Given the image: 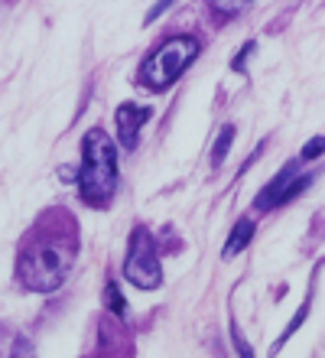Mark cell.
<instances>
[{
  "instance_id": "8992f818",
  "label": "cell",
  "mask_w": 325,
  "mask_h": 358,
  "mask_svg": "<svg viewBox=\"0 0 325 358\" xmlns=\"http://www.w3.org/2000/svg\"><path fill=\"white\" fill-rule=\"evenodd\" d=\"M114 121H117V137H121V143L127 147V150H133V147H137V137H140V127L150 121V108L127 101V104L117 108Z\"/></svg>"
},
{
  "instance_id": "6da1fadb",
  "label": "cell",
  "mask_w": 325,
  "mask_h": 358,
  "mask_svg": "<svg viewBox=\"0 0 325 358\" xmlns=\"http://www.w3.org/2000/svg\"><path fill=\"white\" fill-rule=\"evenodd\" d=\"M78 189L82 199L92 206L111 202L117 189V150L104 131H88L82 141V170H78Z\"/></svg>"
},
{
  "instance_id": "8fae6325",
  "label": "cell",
  "mask_w": 325,
  "mask_h": 358,
  "mask_svg": "<svg viewBox=\"0 0 325 358\" xmlns=\"http://www.w3.org/2000/svg\"><path fill=\"white\" fill-rule=\"evenodd\" d=\"M322 150H325V137L319 134V137H312V141H309L306 147H303V157H306V160H316V157H319Z\"/></svg>"
},
{
  "instance_id": "277c9868",
  "label": "cell",
  "mask_w": 325,
  "mask_h": 358,
  "mask_svg": "<svg viewBox=\"0 0 325 358\" xmlns=\"http://www.w3.org/2000/svg\"><path fill=\"white\" fill-rule=\"evenodd\" d=\"M124 277L140 290H157L163 283V267L157 257V245L150 238L147 228H133L127 248V261H124Z\"/></svg>"
},
{
  "instance_id": "5b68a950",
  "label": "cell",
  "mask_w": 325,
  "mask_h": 358,
  "mask_svg": "<svg viewBox=\"0 0 325 358\" xmlns=\"http://www.w3.org/2000/svg\"><path fill=\"white\" fill-rule=\"evenodd\" d=\"M309 182H312L309 173H293V166H287V170L280 173V176L257 196V208L260 212H267V208H273V206H283V202H289V199H296Z\"/></svg>"
},
{
  "instance_id": "3957f363",
  "label": "cell",
  "mask_w": 325,
  "mask_h": 358,
  "mask_svg": "<svg viewBox=\"0 0 325 358\" xmlns=\"http://www.w3.org/2000/svg\"><path fill=\"white\" fill-rule=\"evenodd\" d=\"M198 56V39L195 36H173L166 39L159 49H153V56L140 66V82L150 85L153 92L173 85L182 72L195 62Z\"/></svg>"
},
{
  "instance_id": "4fadbf2b",
  "label": "cell",
  "mask_w": 325,
  "mask_h": 358,
  "mask_svg": "<svg viewBox=\"0 0 325 358\" xmlns=\"http://www.w3.org/2000/svg\"><path fill=\"white\" fill-rule=\"evenodd\" d=\"M166 7H173V0H159L157 7H153V10H150V13H147V23H153V20H157V17H159V13H163V10H166Z\"/></svg>"
},
{
  "instance_id": "ba28073f",
  "label": "cell",
  "mask_w": 325,
  "mask_h": 358,
  "mask_svg": "<svg viewBox=\"0 0 325 358\" xmlns=\"http://www.w3.org/2000/svg\"><path fill=\"white\" fill-rule=\"evenodd\" d=\"M208 7L215 10V17L234 20V17H241L244 10L251 7V0H208Z\"/></svg>"
},
{
  "instance_id": "30bf717a",
  "label": "cell",
  "mask_w": 325,
  "mask_h": 358,
  "mask_svg": "<svg viewBox=\"0 0 325 358\" xmlns=\"http://www.w3.org/2000/svg\"><path fill=\"white\" fill-rule=\"evenodd\" d=\"M231 141H234V127H224V134L218 137V143H215V166L218 163H224V157H228V147H231Z\"/></svg>"
},
{
  "instance_id": "52a82bcc",
  "label": "cell",
  "mask_w": 325,
  "mask_h": 358,
  "mask_svg": "<svg viewBox=\"0 0 325 358\" xmlns=\"http://www.w3.org/2000/svg\"><path fill=\"white\" fill-rule=\"evenodd\" d=\"M251 238H254V222H251V218H241V222L231 228V238L224 241V251H222V255L224 257H234L238 251H244V248L251 245Z\"/></svg>"
},
{
  "instance_id": "7a4b0ae2",
  "label": "cell",
  "mask_w": 325,
  "mask_h": 358,
  "mask_svg": "<svg viewBox=\"0 0 325 358\" xmlns=\"http://www.w3.org/2000/svg\"><path fill=\"white\" fill-rule=\"evenodd\" d=\"M68 267H72V248H62L59 241H39L36 248L20 255L17 273L29 290L52 293L65 280Z\"/></svg>"
},
{
  "instance_id": "9c48e42d",
  "label": "cell",
  "mask_w": 325,
  "mask_h": 358,
  "mask_svg": "<svg viewBox=\"0 0 325 358\" xmlns=\"http://www.w3.org/2000/svg\"><path fill=\"white\" fill-rule=\"evenodd\" d=\"M104 306H108V310L114 313V316H124V313H127V303H124V293L117 290V283H108V287H104Z\"/></svg>"
},
{
  "instance_id": "7c38bea8",
  "label": "cell",
  "mask_w": 325,
  "mask_h": 358,
  "mask_svg": "<svg viewBox=\"0 0 325 358\" xmlns=\"http://www.w3.org/2000/svg\"><path fill=\"white\" fill-rule=\"evenodd\" d=\"M254 49H257V43H247V46L241 49V56H238V59H234V62H231V69H234V72H241V69L247 66V59L254 56Z\"/></svg>"
}]
</instances>
